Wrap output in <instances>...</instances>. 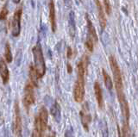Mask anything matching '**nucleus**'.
<instances>
[{
	"mask_svg": "<svg viewBox=\"0 0 138 137\" xmlns=\"http://www.w3.org/2000/svg\"><path fill=\"white\" fill-rule=\"evenodd\" d=\"M109 62L113 74V80H114L115 83L116 95H117L118 101L119 103H120L122 114V117H124V121L125 123H129V120H130V108H129V103L127 102L126 97H125L124 91V83H122L120 67H119L116 58L113 55H110L109 57Z\"/></svg>",
	"mask_w": 138,
	"mask_h": 137,
	"instance_id": "1",
	"label": "nucleus"
},
{
	"mask_svg": "<svg viewBox=\"0 0 138 137\" xmlns=\"http://www.w3.org/2000/svg\"><path fill=\"white\" fill-rule=\"evenodd\" d=\"M85 64L84 59H82L78 64V76L73 88V97L77 103H81L85 97Z\"/></svg>",
	"mask_w": 138,
	"mask_h": 137,
	"instance_id": "2",
	"label": "nucleus"
},
{
	"mask_svg": "<svg viewBox=\"0 0 138 137\" xmlns=\"http://www.w3.org/2000/svg\"><path fill=\"white\" fill-rule=\"evenodd\" d=\"M32 53H33V57H34V66H33L35 70L38 80H40V78H42L45 75L46 64H45L43 53H42V46L39 42L32 48Z\"/></svg>",
	"mask_w": 138,
	"mask_h": 137,
	"instance_id": "3",
	"label": "nucleus"
},
{
	"mask_svg": "<svg viewBox=\"0 0 138 137\" xmlns=\"http://www.w3.org/2000/svg\"><path fill=\"white\" fill-rule=\"evenodd\" d=\"M48 112L45 107H42L39 110L38 117L35 119V129L38 137H44V134L48 127Z\"/></svg>",
	"mask_w": 138,
	"mask_h": 137,
	"instance_id": "4",
	"label": "nucleus"
},
{
	"mask_svg": "<svg viewBox=\"0 0 138 137\" xmlns=\"http://www.w3.org/2000/svg\"><path fill=\"white\" fill-rule=\"evenodd\" d=\"M24 95H23V103L24 108L26 109L27 111L29 110V108L31 107L35 103V93H34V86L30 83H27L24 88Z\"/></svg>",
	"mask_w": 138,
	"mask_h": 137,
	"instance_id": "5",
	"label": "nucleus"
},
{
	"mask_svg": "<svg viewBox=\"0 0 138 137\" xmlns=\"http://www.w3.org/2000/svg\"><path fill=\"white\" fill-rule=\"evenodd\" d=\"M13 133L15 137H23V123H22V117L20 113L19 104L17 102L15 104V119L13 125Z\"/></svg>",
	"mask_w": 138,
	"mask_h": 137,
	"instance_id": "6",
	"label": "nucleus"
},
{
	"mask_svg": "<svg viewBox=\"0 0 138 137\" xmlns=\"http://www.w3.org/2000/svg\"><path fill=\"white\" fill-rule=\"evenodd\" d=\"M22 14H23L22 8L18 9V10L15 12L14 17H13V20H12V35L15 36V37L20 35Z\"/></svg>",
	"mask_w": 138,
	"mask_h": 137,
	"instance_id": "7",
	"label": "nucleus"
},
{
	"mask_svg": "<svg viewBox=\"0 0 138 137\" xmlns=\"http://www.w3.org/2000/svg\"><path fill=\"white\" fill-rule=\"evenodd\" d=\"M95 4H96L97 9H98V15H99L100 28H101V30L104 31V29H105L106 27V18L105 15V10H104L103 6L101 4L99 0H95Z\"/></svg>",
	"mask_w": 138,
	"mask_h": 137,
	"instance_id": "8",
	"label": "nucleus"
},
{
	"mask_svg": "<svg viewBox=\"0 0 138 137\" xmlns=\"http://www.w3.org/2000/svg\"><path fill=\"white\" fill-rule=\"evenodd\" d=\"M0 76L4 85L7 84L10 78V72H9L7 63L4 59H0Z\"/></svg>",
	"mask_w": 138,
	"mask_h": 137,
	"instance_id": "9",
	"label": "nucleus"
},
{
	"mask_svg": "<svg viewBox=\"0 0 138 137\" xmlns=\"http://www.w3.org/2000/svg\"><path fill=\"white\" fill-rule=\"evenodd\" d=\"M80 119H81V123H82V126L83 128L88 131V129H89V123H91V117L90 113H89V109L87 107L81 109L80 111Z\"/></svg>",
	"mask_w": 138,
	"mask_h": 137,
	"instance_id": "10",
	"label": "nucleus"
},
{
	"mask_svg": "<svg viewBox=\"0 0 138 137\" xmlns=\"http://www.w3.org/2000/svg\"><path fill=\"white\" fill-rule=\"evenodd\" d=\"M49 20L51 23V29L54 33L57 29V24H56V13H55V6L54 0H50L49 2Z\"/></svg>",
	"mask_w": 138,
	"mask_h": 137,
	"instance_id": "11",
	"label": "nucleus"
},
{
	"mask_svg": "<svg viewBox=\"0 0 138 137\" xmlns=\"http://www.w3.org/2000/svg\"><path fill=\"white\" fill-rule=\"evenodd\" d=\"M94 93L95 97H96L98 105L100 109L104 107V97H103V91L99 82H95L94 83Z\"/></svg>",
	"mask_w": 138,
	"mask_h": 137,
	"instance_id": "12",
	"label": "nucleus"
},
{
	"mask_svg": "<svg viewBox=\"0 0 138 137\" xmlns=\"http://www.w3.org/2000/svg\"><path fill=\"white\" fill-rule=\"evenodd\" d=\"M85 19H86V22H87V37L91 38L94 41L95 43H96V42H98V41H99L96 29H95L93 24V23H91V21L89 19L88 15H86Z\"/></svg>",
	"mask_w": 138,
	"mask_h": 137,
	"instance_id": "13",
	"label": "nucleus"
},
{
	"mask_svg": "<svg viewBox=\"0 0 138 137\" xmlns=\"http://www.w3.org/2000/svg\"><path fill=\"white\" fill-rule=\"evenodd\" d=\"M50 114L53 115V117L55 119L57 123H60V117H61V109L59 104V103L55 101L54 104L50 108Z\"/></svg>",
	"mask_w": 138,
	"mask_h": 137,
	"instance_id": "14",
	"label": "nucleus"
},
{
	"mask_svg": "<svg viewBox=\"0 0 138 137\" xmlns=\"http://www.w3.org/2000/svg\"><path fill=\"white\" fill-rule=\"evenodd\" d=\"M75 32H76V25H75L74 13H73V11H71L69 14V33L72 38L74 37Z\"/></svg>",
	"mask_w": 138,
	"mask_h": 137,
	"instance_id": "15",
	"label": "nucleus"
},
{
	"mask_svg": "<svg viewBox=\"0 0 138 137\" xmlns=\"http://www.w3.org/2000/svg\"><path fill=\"white\" fill-rule=\"evenodd\" d=\"M102 73H103V78H104V81H105V85L106 88L108 89L110 91H111L112 90V87H113V83H112V80H111V78L110 76L107 73V72L105 71V69L102 70Z\"/></svg>",
	"mask_w": 138,
	"mask_h": 137,
	"instance_id": "16",
	"label": "nucleus"
},
{
	"mask_svg": "<svg viewBox=\"0 0 138 137\" xmlns=\"http://www.w3.org/2000/svg\"><path fill=\"white\" fill-rule=\"evenodd\" d=\"M29 78H30V83H31L34 86H37L38 78L33 66H30V68H29Z\"/></svg>",
	"mask_w": 138,
	"mask_h": 137,
	"instance_id": "17",
	"label": "nucleus"
},
{
	"mask_svg": "<svg viewBox=\"0 0 138 137\" xmlns=\"http://www.w3.org/2000/svg\"><path fill=\"white\" fill-rule=\"evenodd\" d=\"M4 58L5 61L8 63H11L13 60V56H12L11 50V46L9 43H6L5 48H4Z\"/></svg>",
	"mask_w": 138,
	"mask_h": 137,
	"instance_id": "18",
	"label": "nucleus"
},
{
	"mask_svg": "<svg viewBox=\"0 0 138 137\" xmlns=\"http://www.w3.org/2000/svg\"><path fill=\"white\" fill-rule=\"evenodd\" d=\"M104 1V10L106 13V15H110L111 14V5H110V0H103Z\"/></svg>",
	"mask_w": 138,
	"mask_h": 137,
	"instance_id": "19",
	"label": "nucleus"
},
{
	"mask_svg": "<svg viewBox=\"0 0 138 137\" xmlns=\"http://www.w3.org/2000/svg\"><path fill=\"white\" fill-rule=\"evenodd\" d=\"M102 133H103V137H109L108 134V128H107V124L105 121L103 122V126H102Z\"/></svg>",
	"mask_w": 138,
	"mask_h": 137,
	"instance_id": "20",
	"label": "nucleus"
},
{
	"mask_svg": "<svg viewBox=\"0 0 138 137\" xmlns=\"http://www.w3.org/2000/svg\"><path fill=\"white\" fill-rule=\"evenodd\" d=\"M8 10L6 9L5 7L3 8V10H1V12H0V20H4L6 19V17H7L8 16Z\"/></svg>",
	"mask_w": 138,
	"mask_h": 137,
	"instance_id": "21",
	"label": "nucleus"
},
{
	"mask_svg": "<svg viewBox=\"0 0 138 137\" xmlns=\"http://www.w3.org/2000/svg\"><path fill=\"white\" fill-rule=\"evenodd\" d=\"M64 137H73V131L72 128H69L68 129H67V131L65 132V136Z\"/></svg>",
	"mask_w": 138,
	"mask_h": 137,
	"instance_id": "22",
	"label": "nucleus"
},
{
	"mask_svg": "<svg viewBox=\"0 0 138 137\" xmlns=\"http://www.w3.org/2000/svg\"><path fill=\"white\" fill-rule=\"evenodd\" d=\"M71 55H72V50L71 48H67V58H71Z\"/></svg>",
	"mask_w": 138,
	"mask_h": 137,
	"instance_id": "23",
	"label": "nucleus"
},
{
	"mask_svg": "<svg viewBox=\"0 0 138 137\" xmlns=\"http://www.w3.org/2000/svg\"><path fill=\"white\" fill-rule=\"evenodd\" d=\"M48 137H56V134H55L54 131H52L49 135H48Z\"/></svg>",
	"mask_w": 138,
	"mask_h": 137,
	"instance_id": "24",
	"label": "nucleus"
},
{
	"mask_svg": "<svg viewBox=\"0 0 138 137\" xmlns=\"http://www.w3.org/2000/svg\"><path fill=\"white\" fill-rule=\"evenodd\" d=\"M67 72H68V73H71L72 72V66H71V65H67Z\"/></svg>",
	"mask_w": 138,
	"mask_h": 137,
	"instance_id": "25",
	"label": "nucleus"
},
{
	"mask_svg": "<svg viewBox=\"0 0 138 137\" xmlns=\"http://www.w3.org/2000/svg\"><path fill=\"white\" fill-rule=\"evenodd\" d=\"M31 137H38V136H37V135H36V133L35 131H33L32 135H31Z\"/></svg>",
	"mask_w": 138,
	"mask_h": 137,
	"instance_id": "26",
	"label": "nucleus"
},
{
	"mask_svg": "<svg viewBox=\"0 0 138 137\" xmlns=\"http://www.w3.org/2000/svg\"><path fill=\"white\" fill-rule=\"evenodd\" d=\"M14 3H16V4H18V3L20 2V0H13Z\"/></svg>",
	"mask_w": 138,
	"mask_h": 137,
	"instance_id": "27",
	"label": "nucleus"
}]
</instances>
